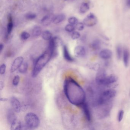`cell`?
I'll list each match as a JSON object with an SVG mask.
<instances>
[{
    "label": "cell",
    "mask_w": 130,
    "mask_h": 130,
    "mask_svg": "<svg viewBox=\"0 0 130 130\" xmlns=\"http://www.w3.org/2000/svg\"><path fill=\"white\" fill-rule=\"evenodd\" d=\"M102 43L100 40L96 39L94 40L91 44V47L95 51H98L101 48Z\"/></svg>",
    "instance_id": "16"
},
{
    "label": "cell",
    "mask_w": 130,
    "mask_h": 130,
    "mask_svg": "<svg viewBox=\"0 0 130 130\" xmlns=\"http://www.w3.org/2000/svg\"><path fill=\"white\" fill-rule=\"evenodd\" d=\"M126 4L127 7L130 8V0H126Z\"/></svg>",
    "instance_id": "35"
},
{
    "label": "cell",
    "mask_w": 130,
    "mask_h": 130,
    "mask_svg": "<svg viewBox=\"0 0 130 130\" xmlns=\"http://www.w3.org/2000/svg\"><path fill=\"white\" fill-rule=\"evenodd\" d=\"M129 57H130V54H129V51L127 48H124L123 50L122 58H123L124 65L126 67H127L129 64Z\"/></svg>",
    "instance_id": "13"
},
{
    "label": "cell",
    "mask_w": 130,
    "mask_h": 130,
    "mask_svg": "<svg viewBox=\"0 0 130 130\" xmlns=\"http://www.w3.org/2000/svg\"><path fill=\"white\" fill-rule=\"evenodd\" d=\"M124 115V111L123 110H121L119 111L118 113V120L119 122L121 121L123 119Z\"/></svg>",
    "instance_id": "31"
},
{
    "label": "cell",
    "mask_w": 130,
    "mask_h": 130,
    "mask_svg": "<svg viewBox=\"0 0 130 130\" xmlns=\"http://www.w3.org/2000/svg\"><path fill=\"white\" fill-rule=\"evenodd\" d=\"M6 66L5 64H1L0 67V74L1 75L4 74L6 71Z\"/></svg>",
    "instance_id": "32"
},
{
    "label": "cell",
    "mask_w": 130,
    "mask_h": 130,
    "mask_svg": "<svg viewBox=\"0 0 130 130\" xmlns=\"http://www.w3.org/2000/svg\"><path fill=\"white\" fill-rule=\"evenodd\" d=\"M36 14L32 13H28L25 15L26 19L28 20H32L35 19L36 17Z\"/></svg>",
    "instance_id": "25"
},
{
    "label": "cell",
    "mask_w": 130,
    "mask_h": 130,
    "mask_svg": "<svg viewBox=\"0 0 130 130\" xmlns=\"http://www.w3.org/2000/svg\"><path fill=\"white\" fill-rule=\"evenodd\" d=\"M10 125V129L12 130H21L22 128L23 125L22 122L17 120L13 122Z\"/></svg>",
    "instance_id": "15"
},
{
    "label": "cell",
    "mask_w": 130,
    "mask_h": 130,
    "mask_svg": "<svg viewBox=\"0 0 130 130\" xmlns=\"http://www.w3.org/2000/svg\"><path fill=\"white\" fill-rule=\"evenodd\" d=\"M63 52L64 58L66 61L70 62L74 61V59L71 55L68 48L66 45H63Z\"/></svg>",
    "instance_id": "11"
},
{
    "label": "cell",
    "mask_w": 130,
    "mask_h": 130,
    "mask_svg": "<svg viewBox=\"0 0 130 130\" xmlns=\"http://www.w3.org/2000/svg\"><path fill=\"white\" fill-rule=\"evenodd\" d=\"M42 37L44 40L45 41H49L52 38V34L50 31L46 30L42 32Z\"/></svg>",
    "instance_id": "22"
},
{
    "label": "cell",
    "mask_w": 130,
    "mask_h": 130,
    "mask_svg": "<svg viewBox=\"0 0 130 130\" xmlns=\"http://www.w3.org/2000/svg\"><path fill=\"white\" fill-rule=\"evenodd\" d=\"M25 121L29 129L37 128L40 124L39 118L36 114L33 112H29L26 114L25 116Z\"/></svg>",
    "instance_id": "4"
},
{
    "label": "cell",
    "mask_w": 130,
    "mask_h": 130,
    "mask_svg": "<svg viewBox=\"0 0 130 130\" xmlns=\"http://www.w3.org/2000/svg\"><path fill=\"white\" fill-rule=\"evenodd\" d=\"M10 102L13 111L17 113L20 112L21 109V105L18 99L15 96H12L10 99Z\"/></svg>",
    "instance_id": "7"
},
{
    "label": "cell",
    "mask_w": 130,
    "mask_h": 130,
    "mask_svg": "<svg viewBox=\"0 0 130 130\" xmlns=\"http://www.w3.org/2000/svg\"><path fill=\"white\" fill-rule=\"evenodd\" d=\"M4 48V45L3 44H0V52H2Z\"/></svg>",
    "instance_id": "36"
},
{
    "label": "cell",
    "mask_w": 130,
    "mask_h": 130,
    "mask_svg": "<svg viewBox=\"0 0 130 130\" xmlns=\"http://www.w3.org/2000/svg\"><path fill=\"white\" fill-rule=\"evenodd\" d=\"M7 120L9 123L11 124L12 123L17 120V117L13 111L10 110L7 114Z\"/></svg>",
    "instance_id": "17"
},
{
    "label": "cell",
    "mask_w": 130,
    "mask_h": 130,
    "mask_svg": "<svg viewBox=\"0 0 130 130\" xmlns=\"http://www.w3.org/2000/svg\"><path fill=\"white\" fill-rule=\"evenodd\" d=\"M53 56L52 53L48 49L37 58L32 70V75L33 77H36L39 74Z\"/></svg>",
    "instance_id": "2"
},
{
    "label": "cell",
    "mask_w": 130,
    "mask_h": 130,
    "mask_svg": "<svg viewBox=\"0 0 130 130\" xmlns=\"http://www.w3.org/2000/svg\"><path fill=\"white\" fill-rule=\"evenodd\" d=\"M5 86V83L3 81H1L0 82V90H2L4 88Z\"/></svg>",
    "instance_id": "33"
},
{
    "label": "cell",
    "mask_w": 130,
    "mask_h": 130,
    "mask_svg": "<svg viewBox=\"0 0 130 130\" xmlns=\"http://www.w3.org/2000/svg\"><path fill=\"white\" fill-rule=\"evenodd\" d=\"M8 23L7 25V36L6 38H8V35H9L12 31L13 28V21L12 17L11 14H9L8 16Z\"/></svg>",
    "instance_id": "14"
},
{
    "label": "cell",
    "mask_w": 130,
    "mask_h": 130,
    "mask_svg": "<svg viewBox=\"0 0 130 130\" xmlns=\"http://www.w3.org/2000/svg\"><path fill=\"white\" fill-rule=\"evenodd\" d=\"M123 50L121 45L118 44L116 47V55L117 59L118 60H121L122 57Z\"/></svg>",
    "instance_id": "20"
},
{
    "label": "cell",
    "mask_w": 130,
    "mask_h": 130,
    "mask_svg": "<svg viewBox=\"0 0 130 130\" xmlns=\"http://www.w3.org/2000/svg\"><path fill=\"white\" fill-rule=\"evenodd\" d=\"M76 28L79 31L83 30L84 28V24L83 23H78L76 25Z\"/></svg>",
    "instance_id": "30"
},
{
    "label": "cell",
    "mask_w": 130,
    "mask_h": 130,
    "mask_svg": "<svg viewBox=\"0 0 130 130\" xmlns=\"http://www.w3.org/2000/svg\"><path fill=\"white\" fill-rule=\"evenodd\" d=\"M76 26L72 24H68L65 27V30L68 32H73L75 30Z\"/></svg>",
    "instance_id": "24"
},
{
    "label": "cell",
    "mask_w": 130,
    "mask_h": 130,
    "mask_svg": "<svg viewBox=\"0 0 130 130\" xmlns=\"http://www.w3.org/2000/svg\"><path fill=\"white\" fill-rule=\"evenodd\" d=\"M32 35L34 37H38L42 34V29L39 26H36L33 28L32 32Z\"/></svg>",
    "instance_id": "21"
},
{
    "label": "cell",
    "mask_w": 130,
    "mask_h": 130,
    "mask_svg": "<svg viewBox=\"0 0 130 130\" xmlns=\"http://www.w3.org/2000/svg\"><path fill=\"white\" fill-rule=\"evenodd\" d=\"M28 64L26 62H23L19 68V71L21 73H25L28 70Z\"/></svg>",
    "instance_id": "23"
},
{
    "label": "cell",
    "mask_w": 130,
    "mask_h": 130,
    "mask_svg": "<svg viewBox=\"0 0 130 130\" xmlns=\"http://www.w3.org/2000/svg\"><path fill=\"white\" fill-rule=\"evenodd\" d=\"M66 16L64 14H61L56 16L54 18L53 23L54 24H57L60 23L65 20Z\"/></svg>",
    "instance_id": "18"
},
{
    "label": "cell",
    "mask_w": 130,
    "mask_h": 130,
    "mask_svg": "<svg viewBox=\"0 0 130 130\" xmlns=\"http://www.w3.org/2000/svg\"><path fill=\"white\" fill-rule=\"evenodd\" d=\"M64 1H67V0H64Z\"/></svg>",
    "instance_id": "37"
},
{
    "label": "cell",
    "mask_w": 130,
    "mask_h": 130,
    "mask_svg": "<svg viewBox=\"0 0 130 130\" xmlns=\"http://www.w3.org/2000/svg\"><path fill=\"white\" fill-rule=\"evenodd\" d=\"M80 107H81L83 109L84 114L87 120L88 121L90 122L92 119V115L87 104L85 102L80 106Z\"/></svg>",
    "instance_id": "8"
},
{
    "label": "cell",
    "mask_w": 130,
    "mask_h": 130,
    "mask_svg": "<svg viewBox=\"0 0 130 130\" xmlns=\"http://www.w3.org/2000/svg\"><path fill=\"white\" fill-rule=\"evenodd\" d=\"M54 17L52 15H48L45 16L41 20V23L45 26L49 25L53 22Z\"/></svg>",
    "instance_id": "12"
},
{
    "label": "cell",
    "mask_w": 130,
    "mask_h": 130,
    "mask_svg": "<svg viewBox=\"0 0 130 130\" xmlns=\"http://www.w3.org/2000/svg\"><path fill=\"white\" fill-rule=\"evenodd\" d=\"M80 36V33L77 31L73 32L71 35V38L73 40H76L79 39Z\"/></svg>",
    "instance_id": "27"
},
{
    "label": "cell",
    "mask_w": 130,
    "mask_h": 130,
    "mask_svg": "<svg viewBox=\"0 0 130 130\" xmlns=\"http://www.w3.org/2000/svg\"><path fill=\"white\" fill-rule=\"evenodd\" d=\"M20 81V77L19 75H16L14 77L12 81V84L13 86H16L19 85Z\"/></svg>",
    "instance_id": "29"
},
{
    "label": "cell",
    "mask_w": 130,
    "mask_h": 130,
    "mask_svg": "<svg viewBox=\"0 0 130 130\" xmlns=\"http://www.w3.org/2000/svg\"><path fill=\"white\" fill-rule=\"evenodd\" d=\"M63 90L67 99L73 105L80 106L86 102V95L84 90L76 80L71 77L65 79Z\"/></svg>",
    "instance_id": "1"
},
{
    "label": "cell",
    "mask_w": 130,
    "mask_h": 130,
    "mask_svg": "<svg viewBox=\"0 0 130 130\" xmlns=\"http://www.w3.org/2000/svg\"></svg>",
    "instance_id": "38"
},
{
    "label": "cell",
    "mask_w": 130,
    "mask_h": 130,
    "mask_svg": "<svg viewBox=\"0 0 130 130\" xmlns=\"http://www.w3.org/2000/svg\"><path fill=\"white\" fill-rule=\"evenodd\" d=\"M90 6L89 4L86 2H84L81 4L80 7V12L82 14H84L88 12Z\"/></svg>",
    "instance_id": "19"
},
{
    "label": "cell",
    "mask_w": 130,
    "mask_h": 130,
    "mask_svg": "<svg viewBox=\"0 0 130 130\" xmlns=\"http://www.w3.org/2000/svg\"><path fill=\"white\" fill-rule=\"evenodd\" d=\"M30 36V34L28 32L26 31H24L22 32L21 33V36H20L21 39L23 40H27V39L29 38Z\"/></svg>",
    "instance_id": "28"
},
{
    "label": "cell",
    "mask_w": 130,
    "mask_h": 130,
    "mask_svg": "<svg viewBox=\"0 0 130 130\" xmlns=\"http://www.w3.org/2000/svg\"><path fill=\"white\" fill-rule=\"evenodd\" d=\"M9 100L7 98H4V97H1V102H6Z\"/></svg>",
    "instance_id": "34"
},
{
    "label": "cell",
    "mask_w": 130,
    "mask_h": 130,
    "mask_svg": "<svg viewBox=\"0 0 130 130\" xmlns=\"http://www.w3.org/2000/svg\"><path fill=\"white\" fill-rule=\"evenodd\" d=\"M68 22L70 24L73 25H76L78 23V20L75 17H71L69 18Z\"/></svg>",
    "instance_id": "26"
},
{
    "label": "cell",
    "mask_w": 130,
    "mask_h": 130,
    "mask_svg": "<svg viewBox=\"0 0 130 130\" xmlns=\"http://www.w3.org/2000/svg\"><path fill=\"white\" fill-rule=\"evenodd\" d=\"M86 54V48L84 47L79 45L75 47L74 50V55L78 57H84Z\"/></svg>",
    "instance_id": "9"
},
{
    "label": "cell",
    "mask_w": 130,
    "mask_h": 130,
    "mask_svg": "<svg viewBox=\"0 0 130 130\" xmlns=\"http://www.w3.org/2000/svg\"><path fill=\"white\" fill-rule=\"evenodd\" d=\"M24 61V58L23 57H19L16 58L12 64L10 68L11 73H13L18 70Z\"/></svg>",
    "instance_id": "6"
},
{
    "label": "cell",
    "mask_w": 130,
    "mask_h": 130,
    "mask_svg": "<svg viewBox=\"0 0 130 130\" xmlns=\"http://www.w3.org/2000/svg\"><path fill=\"white\" fill-rule=\"evenodd\" d=\"M98 22L97 17L92 13L88 14L83 20V23L87 27H92L95 25Z\"/></svg>",
    "instance_id": "5"
},
{
    "label": "cell",
    "mask_w": 130,
    "mask_h": 130,
    "mask_svg": "<svg viewBox=\"0 0 130 130\" xmlns=\"http://www.w3.org/2000/svg\"><path fill=\"white\" fill-rule=\"evenodd\" d=\"M112 54V52L111 50L108 49H104L100 51L99 55L102 59L106 60L111 58Z\"/></svg>",
    "instance_id": "10"
},
{
    "label": "cell",
    "mask_w": 130,
    "mask_h": 130,
    "mask_svg": "<svg viewBox=\"0 0 130 130\" xmlns=\"http://www.w3.org/2000/svg\"><path fill=\"white\" fill-rule=\"evenodd\" d=\"M95 80L99 85L108 86L117 82L118 77L115 75L112 74L107 76L104 71H101L96 74Z\"/></svg>",
    "instance_id": "3"
}]
</instances>
